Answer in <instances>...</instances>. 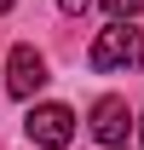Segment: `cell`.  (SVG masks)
<instances>
[{"label":"cell","mask_w":144,"mask_h":150,"mask_svg":"<svg viewBox=\"0 0 144 150\" xmlns=\"http://www.w3.org/2000/svg\"><path fill=\"white\" fill-rule=\"evenodd\" d=\"M87 64H92L98 75H109V69H144V29H133V23H109V29H98Z\"/></svg>","instance_id":"obj_1"},{"label":"cell","mask_w":144,"mask_h":150,"mask_svg":"<svg viewBox=\"0 0 144 150\" xmlns=\"http://www.w3.org/2000/svg\"><path fill=\"white\" fill-rule=\"evenodd\" d=\"M29 139L46 144V150H64L75 139V115L64 110V104H35V110H29Z\"/></svg>","instance_id":"obj_2"},{"label":"cell","mask_w":144,"mask_h":150,"mask_svg":"<svg viewBox=\"0 0 144 150\" xmlns=\"http://www.w3.org/2000/svg\"><path fill=\"white\" fill-rule=\"evenodd\" d=\"M46 81V58L35 46H12V64H6V87L12 98H35V87Z\"/></svg>","instance_id":"obj_3"},{"label":"cell","mask_w":144,"mask_h":150,"mask_svg":"<svg viewBox=\"0 0 144 150\" xmlns=\"http://www.w3.org/2000/svg\"><path fill=\"white\" fill-rule=\"evenodd\" d=\"M127 121H133V115H127V98H98V104H92V133H98L109 150L127 139Z\"/></svg>","instance_id":"obj_4"},{"label":"cell","mask_w":144,"mask_h":150,"mask_svg":"<svg viewBox=\"0 0 144 150\" xmlns=\"http://www.w3.org/2000/svg\"><path fill=\"white\" fill-rule=\"evenodd\" d=\"M138 6H144V0H104V12H109L115 23H127L133 12H138Z\"/></svg>","instance_id":"obj_5"},{"label":"cell","mask_w":144,"mask_h":150,"mask_svg":"<svg viewBox=\"0 0 144 150\" xmlns=\"http://www.w3.org/2000/svg\"><path fill=\"white\" fill-rule=\"evenodd\" d=\"M58 6H64V12H69V18H81V12H87L92 0H58Z\"/></svg>","instance_id":"obj_6"},{"label":"cell","mask_w":144,"mask_h":150,"mask_svg":"<svg viewBox=\"0 0 144 150\" xmlns=\"http://www.w3.org/2000/svg\"><path fill=\"white\" fill-rule=\"evenodd\" d=\"M6 6H12V0H0V12H6Z\"/></svg>","instance_id":"obj_7"},{"label":"cell","mask_w":144,"mask_h":150,"mask_svg":"<svg viewBox=\"0 0 144 150\" xmlns=\"http://www.w3.org/2000/svg\"><path fill=\"white\" fill-rule=\"evenodd\" d=\"M115 150H127V144H115Z\"/></svg>","instance_id":"obj_8"},{"label":"cell","mask_w":144,"mask_h":150,"mask_svg":"<svg viewBox=\"0 0 144 150\" xmlns=\"http://www.w3.org/2000/svg\"><path fill=\"white\" fill-rule=\"evenodd\" d=\"M138 127H144V121H138Z\"/></svg>","instance_id":"obj_9"}]
</instances>
